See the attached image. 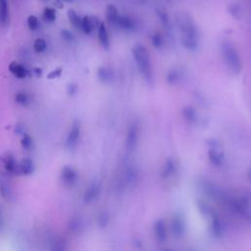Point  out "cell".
Instances as JSON below:
<instances>
[{
  "label": "cell",
  "instance_id": "6da1fadb",
  "mask_svg": "<svg viewBox=\"0 0 251 251\" xmlns=\"http://www.w3.org/2000/svg\"><path fill=\"white\" fill-rule=\"evenodd\" d=\"M176 19L182 46L190 51L196 50L199 43V35L194 22L184 13H179L176 16Z\"/></svg>",
  "mask_w": 251,
  "mask_h": 251
},
{
  "label": "cell",
  "instance_id": "7a4b0ae2",
  "mask_svg": "<svg viewBox=\"0 0 251 251\" xmlns=\"http://www.w3.org/2000/svg\"><path fill=\"white\" fill-rule=\"evenodd\" d=\"M132 56L142 76L149 83H151L153 79V73H152L151 60H150V56L147 49L141 44H136L132 48Z\"/></svg>",
  "mask_w": 251,
  "mask_h": 251
},
{
  "label": "cell",
  "instance_id": "3957f363",
  "mask_svg": "<svg viewBox=\"0 0 251 251\" xmlns=\"http://www.w3.org/2000/svg\"><path fill=\"white\" fill-rule=\"evenodd\" d=\"M221 52L229 71L233 75H239L242 70V64L234 45L228 40H224L221 43Z\"/></svg>",
  "mask_w": 251,
  "mask_h": 251
},
{
  "label": "cell",
  "instance_id": "277c9868",
  "mask_svg": "<svg viewBox=\"0 0 251 251\" xmlns=\"http://www.w3.org/2000/svg\"><path fill=\"white\" fill-rule=\"evenodd\" d=\"M210 148L208 149V158L210 162L215 166H222L225 156L224 152L220 149V145L217 140L209 141Z\"/></svg>",
  "mask_w": 251,
  "mask_h": 251
},
{
  "label": "cell",
  "instance_id": "5b68a950",
  "mask_svg": "<svg viewBox=\"0 0 251 251\" xmlns=\"http://www.w3.org/2000/svg\"><path fill=\"white\" fill-rule=\"evenodd\" d=\"M138 142V126L136 124H131L128 126L126 136V148L127 151L132 152L135 150Z\"/></svg>",
  "mask_w": 251,
  "mask_h": 251
},
{
  "label": "cell",
  "instance_id": "8992f818",
  "mask_svg": "<svg viewBox=\"0 0 251 251\" xmlns=\"http://www.w3.org/2000/svg\"><path fill=\"white\" fill-rule=\"evenodd\" d=\"M100 25L98 19L96 17L93 16H85L81 19V27L80 29L86 33L89 34L92 32V30L95 27H98V25Z\"/></svg>",
  "mask_w": 251,
  "mask_h": 251
},
{
  "label": "cell",
  "instance_id": "52a82bcc",
  "mask_svg": "<svg viewBox=\"0 0 251 251\" xmlns=\"http://www.w3.org/2000/svg\"><path fill=\"white\" fill-rule=\"evenodd\" d=\"M153 229H154L155 237L157 238V240L159 242H164L167 239L168 231H167V226H166L164 220H162V219L157 220L154 223Z\"/></svg>",
  "mask_w": 251,
  "mask_h": 251
},
{
  "label": "cell",
  "instance_id": "ba28073f",
  "mask_svg": "<svg viewBox=\"0 0 251 251\" xmlns=\"http://www.w3.org/2000/svg\"><path fill=\"white\" fill-rule=\"evenodd\" d=\"M100 191H101V186L100 184L98 183H91L87 189L85 190L84 192V195H83V201L85 203H90L92 202L93 200H95L99 194H100Z\"/></svg>",
  "mask_w": 251,
  "mask_h": 251
},
{
  "label": "cell",
  "instance_id": "9c48e42d",
  "mask_svg": "<svg viewBox=\"0 0 251 251\" xmlns=\"http://www.w3.org/2000/svg\"><path fill=\"white\" fill-rule=\"evenodd\" d=\"M116 26H118V27H120L121 29H124V30L131 31V30L135 29V23L131 18H129L127 16H121L120 15L119 19L117 21Z\"/></svg>",
  "mask_w": 251,
  "mask_h": 251
},
{
  "label": "cell",
  "instance_id": "30bf717a",
  "mask_svg": "<svg viewBox=\"0 0 251 251\" xmlns=\"http://www.w3.org/2000/svg\"><path fill=\"white\" fill-rule=\"evenodd\" d=\"M79 133H80L79 126H78V124H75L72 126V128H71V130L68 134L67 141H66V144L69 148H73L76 144V142L78 140V137H79Z\"/></svg>",
  "mask_w": 251,
  "mask_h": 251
},
{
  "label": "cell",
  "instance_id": "8fae6325",
  "mask_svg": "<svg viewBox=\"0 0 251 251\" xmlns=\"http://www.w3.org/2000/svg\"><path fill=\"white\" fill-rule=\"evenodd\" d=\"M62 178L66 184H73L77 179V174L73 168L65 167L62 171Z\"/></svg>",
  "mask_w": 251,
  "mask_h": 251
},
{
  "label": "cell",
  "instance_id": "7c38bea8",
  "mask_svg": "<svg viewBox=\"0 0 251 251\" xmlns=\"http://www.w3.org/2000/svg\"><path fill=\"white\" fill-rule=\"evenodd\" d=\"M98 39L100 44L107 49L110 45V40H109V35H108V31L107 28L105 26L104 23H100V25H98Z\"/></svg>",
  "mask_w": 251,
  "mask_h": 251
},
{
  "label": "cell",
  "instance_id": "4fadbf2b",
  "mask_svg": "<svg viewBox=\"0 0 251 251\" xmlns=\"http://www.w3.org/2000/svg\"><path fill=\"white\" fill-rule=\"evenodd\" d=\"M211 220H212L211 229H212L213 234L217 237H221L223 235V232H224V227H223L221 220L219 219V217L216 214L211 218Z\"/></svg>",
  "mask_w": 251,
  "mask_h": 251
},
{
  "label": "cell",
  "instance_id": "5bb4252c",
  "mask_svg": "<svg viewBox=\"0 0 251 251\" xmlns=\"http://www.w3.org/2000/svg\"><path fill=\"white\" fill-rule=\"evenodd\" d=\"M119 16H120V14L118 12V9L114 5H109L107 7V9H106V19H107V21L110 25L116 26Z\"/></svg>",
  "mask_w": 251,
  "mask_h": 251
},
{
  "label": "cell",
  "instance_id": "9a60e30c",
  "mask_svg": "<svg viewBox=\"0 0 251 251\" xmlns=\"http://www.w3.org/2000/svg\"><path fill=\"white\" fill-rule=\"evenodd\" d=\"M0 23L2 25H7L9 23L8 0H0Z\"/></svg>",
  "mask_w": 251,
  "mask_h": 251
},
{
  "label": "cell",
  "instance_id": "2e32d148",
  "mask_svg": "<svg viewBox=\"0 0 251 251\" xmlns=\"http://www.w3.org/2000/svg\"><path fill=\"white\" fill-rule=\"evenodd\" d=\"M3 164L5 167V170L10 174H15L16 172H20L19 165L11 155H7L5 158H3Z\"/></svg>",
  "mask_w": 251,
  "mask_h": 251
},
{
  "label": "cell",
  "instance_id": "e0dca14e",
  "mask_svg": "<svg viewBox=\"0 0 251 251\" xmlns=\"http://www.w3.org/2000/svg\"><path fill=\"white\" fill-rule=\"evenodd\" d=\"M172 227L176 236H182V234L184 233L183 221L178 216H175V218L173 219Z\"/></svg>",
  "mask_w": 251,
  "mask_h": 251
},
{
  "label": "cell",
  "instance_id": "ac0fdd59",
  "mask_svg": "<svg viewBox=\"0 0 251 251\" xmlns=\"http://www.w3.org/2000/svg\"><path fill=\"white\" fill-rule=\"evenodd\" d=\"M182 116L189 123H195L198 120L197 112L192 107H184L182 109Z\"/></svg>",
  "mask_w": 251,
  "mask_h": 251
},
{
  "label": "cell",
  "instance_id": "d6986e66",
  "mask_svg": "<svg viewBox=\"0 0 251 251\" xmlns=\"http://www.w3.org/2000/svg\"><path fill=\"white\" fill-rule=\"evenodd\" d=\"M10 71L19 78H23L27 74V71L25 70V68L20 64H17L15 62H13L11 65H10Z\"/></svg>",
  "mask_w": 251,
  "mask_h": 251
},
{
  "label": "cell",
  "instance_id": "ffe728a7",
  "mask_svg": "<svg viewBox=\"0 0 251 251\" xmlns=\"http://www.w3.org/2000/svg\"><path fill=\"white\" fill-rule=\"evenodd\" d=\"M197 207H198V210L200 211V213L207 217V218H212L216 213L214 212V210L212 209L211 206H209L207 203L203 202V201H198L197 202Z\"/></svg>",
  "mask_w": 251,
  "mask_h": 251
},
{
  "label": "cell",
  "instance_id": "44dd1931",
  "mask_svg": "<svg viewBox=\"0 0 251 251\" xmlns=\"http://www.w3.org/2000/svg\"><path fill=\"white\" fill-rule=\"evenodd\" d=\"M32 170H33V165H32V162L30 159L25 158V159L22 160L21 164L19 165V171L22 174L29 175V174H31Z\"/></svg>",
  "mask_w": 251,
  "mask_h": 251
},
{
  "label": "cell",
  "instance_id": "7402d4cb",
  "mask_svg": "<svg viewBox=\"0 0 251 251\" xmlns=\"http://www.w3.org/2000/svg\"><path fill=\"white\" fill-rule=\"evenodd\" d=\"M68 18L71 22V24L75 27V28H80L81 27V18L75 13L74 10H69L68 11Z\"/></svg>",
  "mask_w": 251,
  "mask_h": 251
},
{
  "label": "cell",
  "instance_id": "603a6c76",
  "mask_svg": "<svg viewBox=\"0 0 251 251\" xmlns=\"http://www.w3.org/2000/svg\"><path fill=\"white\" fill-rule=\"evenodd\" d=\"M175 172V162L173 161V159H168L166 161V164L163 168V172H162V176L163 177H168L170 176H172Z\"/></svg>",
  "mask_w": 251,
  "mask_h": 251
},
{
  "label": "cell",
  "instance_id": "cb8c5ba5",
  "mask_svg": "<svg viewBox=\"0 0 251 251\" xmlns=\"http://www.w3.org/2000/svg\"><path fill=\"white\" fill-rule=\"evenodd\" d=\"M97 75L100 80L108 81L112 78V72L110 70H108L107 68L102 67V68H99V70L97 72Z\"/></svg>",
  "mask_w": 251,
  "mask_h": 251
},
{
  "label": "cell",
  "instance_id": "d4e9b609",
  "mask_svg": "<svg viewBox=\"0 0 251 251\" xmlns=\"http://www.w3.org/2000/svg\"><path fill=\"white\" fill-rule=\"evenodd\" d=\"M43 19L46 22H54L56 20V13L53 8H45L43 11Z\"/></svg>",
  "mask_w": 251,
  "mask_h": 251
},
{
  "label": "cell",
  "instance_id": "484cf974",
  "mask_svg": "<svg viewBox=\"0 0 251 251\" xmlns=\"http://www.w3.org/2000/svg\"><path fill=\"white\" fill-rule=\"evenodd\" d=\"M47 47V43L44 39L42 38H37L35 41H34V44H33V49L35 52L37 53H41L43 52Z\"/></svg>",
  "mask_w": 251,
  "mask_h": 251
},
{
  "label": "cell",
  "instance_id": "4316f807",
  "mask_svg": "<svg viewBox=\"0 0 251 251\" xmlns=\"http://www.w3.org/2000/svg\"><path fill=\"white\" fill-rule=\"evenodd\" d=\"M151 42H152V44H153L154 47L160 48V47L163 46L164 40H163L162 35H161L159 32H155V33H153V35L151 36Z\"/></svg>",
  "mask_w": 251,
  "mask_h": 251
},
{
  "label": "cell",
  "instance_id": "83f0119b",
  "mask_svg": "<svg viewBox=\"0 0 251 251\" xmlns=\"http://www.w3.org/2000/svg\"><path fill=\"white\" fill-rule=\"evenodd\" d=\"M39 23H38V19L35 16H29L27 18V26L29 27L30 30H35L38 28Z\"/></svg>",
  "mask_w": 251,
  "mask_h": 251
},
{
  "label": "cell",
  "instance_id": "f1b7e54d",
  "mask_svg": "<svg viewBox=\"0 0 251 251\" xmlns=\"http://www.w3.org/2000/svg\"><path fill=\"white\" fill-rule=\"evenodd\" d=\"M16 101L23 106H26L28 104V97L25 93L20 92L16 95Z\"/></svg>",
  "mask_w": 251,
  "mask_h": 251
},
{
  "label": "cell",
  "instance_id": "f546056e",
  "mask_svg": "<svg viewBox=\"0 0 251 251\" xmlns=\"http://www.w3.org/2000/svg\"><path fill=\"white\" fill-rule=\"evenodd\" d=\"M228 12L235 18H237L239 16V12H240V6L238 4H231L228 7Z\"/></svg>",
  "mask_w": 251,
  "mask_h": 251
},
{
  "label": "cell",
  "instance_id": "4dcf8cb0",
  "mask_svg": "<svg viewBox=\"0 0 251 251\" xmlns=\"http://www.w3.org/2000/svg\"><path fill=\"white\" fill-rule=\"evenodd\" d=\"M177 77H178V72L177 71H171L168 74V81H170V82L176 81Z\"/></svg>",
  "mask_w": 251,
  "mask_h": 251
},
{
  "label": "cell",
  "instance_id": "1f68e13d",
  "mask_svg": "<svg viewBox=\"0 0 251 251\" xmlns=\"http://www.w3.org/2000/svg\"><path fill=\"white\" fill-rule=\"evenodd\" d=\"M22 145L24 148L25 149H29L30 145H31V139L28 135H25L24 138L22 139Z\"/></svg>",
  "mask_w": 251,
  "mask_h": 251
},
{
  "label": "cell",
  "instance_id": "d6a6232c",
  "mask_svg": "<svg viewBox=\"0 0 251 251\" xmlns=\"http://www.w3.org/2000/svg\"><path fill=\"white\" fill-rule=\"evenodd\" d=\"M158 16L160 18V20L162 21V23L164 25H167L169 23V18H168V15L164 12V11H158Z\"/></svg>",
  "mask_w": 251,
  "mask_h": 251
},
{
  "label": "cell",
  "instance_id": "836d02e7",
  "mask_svg": "<svg viewBox=\"0 0 251 251\" xmlns=\"http://www.w3.org/2000/svg\"><path fill=\"white\" fill-rule=\"evenodd\" d=\"M62 73V69H56V70H53L49 75H48V78H56L58 76H60Z\"/></svg>",
  "mask_w": 251,
  "mask_h": 251
},
{
  "label": "cell",
  "instance_id": "e575fe53",
  "mask_svg": "<svg viewBox=\"0 0 251 251\" xmlns=\"http://www.w3.org/2000/svg\"><path fill=\"white\" fill-rule=\"evenodd\" d=\"M107 222H108V216H107L106 214H102V215L100 216V218H99V224H100L102 226H104L107 224Z\"/></svg>",
  "mask_w": 251,
  "mask_h": 251
},
{
  "label": "cell",
  "instance_id": "d590c367",
  "mask_svg": "<svg viewBox=\"0 0 251 251\" xmlns=\"http://www.w3.org/2000/svg\"><path fill=\"white\" fill-rule=\"evenodd\" d=\"M75 91H76V86H75V84L69 85V87H68V92H69V94H75Z\"/></svg>",
  "mask_w": 251,
  "mask_h": 251
},
{
  "label": "cell",
  "instance_id": "8d00e7d4",
  "mask_svg": "<svg viewBox=\"0 0 251 251\" xmlns=\"http://www.w3.org/2000/svg\"><path fill=\"white\" fill-rule=\"evenodd\" d=\"M248 176H249V178L251 180V169H249V171H248Z\"/></svg>",
  "mask_w": 251,
  "mask_h": 251
},
{
  "label": "cell",
  "instance_id": "74e56055",
  "mask_svg": "<svg viewBox=\"0 0 251 251\" xmlns=\"http://www.w3.org/2000/svg\"><path fill=\"white\" fill-rule=\"evenodd\" d=\"M61 1H65V2H70V1H72V0H61Z\"/></svg>",
  "mask_w": 251,
  "mask_h": 251
},
{
  "label": "cell",
  "instance_id": "f35d334b",
  "mask_svg": "<svg viewBox=\"0 0 251 251\" xmlns=\"http://www.w3.org/2000/svg\"><path fill=\"white\" fill-rule=\"evenodd\" d=\"M0 223H1V209H0Z\"/></svg>",
  "mask_w": 251,
  "mask_h": 251
},
{
  "label": "cell",
  "instance_id": "ab89813d",
  "mask_svg": "<svg viewBox=\"0 0 251 251\" xmlns=\"http://www.w3.org/2000/svg\"><path fill=\"white\" fill-rule=\"evenodd\" d=\"M43 1H46V0H43Z\"/></svg>",
  "mask_w": 251,
  "mask_h": 251
}]
</instances>
